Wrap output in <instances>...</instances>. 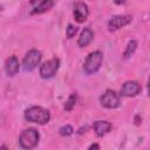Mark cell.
Masks as SVG:
<instances>
[{"label": "cell", "mask_w": 150, "mask_h": 150, "mask_svg": "<svg viewBox=\"0 0 150 150\" xmlns=\"http://www.w3.org/2000/svg\"><path fill=\"white\" fill-rule=\"evenodd\" d=\"M76 33H77V27L74 26V25H71V23L68 25L67 30H66V35H67V38H68V39H71V38L75 36Z\"/></svg>", "instance_id": "17"}, {"label": "cell", "mask_w": 150, "mask_h": 150, "mask_svg": "<svg viewBox=\"0 0 150 150\" xmlns=\"http://www.w3.org/2000/svg\"><path fill=\"white\" fill-rule=\"evenodd\" d=\"M100 103L102 107H104L107 109H115L120 105L121 98L116 91L108 89L100 96Z\"/></svg>", "instance_id": "6"}, {"label": "cell", "mask_w": 150, "mask_h": 150, "mask_svg": "<svg viewBox=\"0 0 150 150\" xmlns=\"http://www.w3.org/2000/svg\"><path fill=\"white\" fill-rule=\"evenodd\" d=\"M40 139V135L36 129L28 128L21 131L19 136V144L22 149H33L38 145Z\"/></svg>", "instance_id": "3"}, {"label": "cell", "mask_w": 150, "mask_h": 150, "mask_svg": "<svg viewBox=\"0 0 150 150\" xmlns=\"http://www.w3.org/2000/svg\"><path fill=\"white\" fill-rule=\"evenodd\" d=\"M114 1H115V4H117V5H122V4L125 2V0H114Z\"/></svg>", "instance_id": "19"}, {"label": "cell", "mask_w": 150, "mask_h": 150, "mask_svg": "<svg viewBox=\"0 0 150 150\" xmlns=\"http://www.w3.org/2000/svg\"><path fill=\"white\" fill-rule=\"evenodd\" d=\"M76 101H77V95L76 94H71L68 97V100L66 101V103H64V110H67V111L73 110V108L76 104Z\"/></svg>", "instance_id": "15"}, {"label": "cell", "mask_w": 150, "mask_h": 150, "mask_svg": "<svg viewBox=\"0 0 150 150\" xmlns=\"http://www.w3.org/2000/svg\"><path fill=\"white\" fill-rule=\"evenodd\" d=\"M131 21H132V16L131 15H114L108 21V28H109L110 32L118 30L122 27L128 26Z\"/></svg>", "instance_id": "7"}, {"label": "cell", "mask_w": 150, "mask_h": 150, "mask_svg": "<svg viewBox=\"0 0 150 150\" xmlns=\"http://www.w3.org/2000/svg\"><path fill=\"white\" fill-rule=\"evenodd\" d=\"M73 132H74V129H73V127L69 125V124L61 127L60 130H59V134H60L61 136H70Z\"/></svg>", "instance_id": "16"}, {"label": "cell", "mask_w": 150, "mask_h": 150, "mask_svg": "<svg viewBox=\"0 0 150 150\" xmlns=\"http://www.w3.org/2000/svg\"><path fill=\"white\" fill-rule=\"evenodd\" d=\"M38 0H30V4H35Z\"/></svg>", "instance_id": "20"}, {"label": "cell", "mask_w": 150, "mask_h": 150, "mask_svg": "<svg viewBox=\"0 0 150 150\" xmlns=\"http://www.w3.org/2000/svg\"><path fill=\"white\" fill-rule=\"evenodd\" d=\"M1 9H2V6H1V5H0V12H1Z\"/></svg>", "instance_id": "21"}, {"label": "cell", "mask_w": 150, "mask_h": 150, "mask_svg": "<svg viewBox=\"0 0 150 150\" xmlns=\"http://www.w3.org/2000/svg\"><path fill=\"white\" fill-rule=\"evenodd\" d=\"M25 118L28 122H33V123H38V124H47L50 120V112L42 108V107H29L28 109L25 110Z\"/></svg>", "instance_id": "1"}, {"label": "cell", "mask_w": 150, "mask_h": 150, "mask_svg": "<svg viewBox=\"0 0 150 150\" xmlns=\"http://www.w3.org/2000/svg\"><path fill=\"white\" fill-rule=\"evenodd\" d=\"M102 62H103V54H102V52L94 50V52L89 53L88 56L86 57L84 63H83V70H84V73L88 74V75L95 74L101 68Z\"/></svg>", "instance_id": "2"}, {"label": "cell", "mask_w": 150, "mask_h": 150, "mask_svg": "<svg viewBox=\"0 0 150 150\" xmlns=\"http://www.w3.org/2000/svg\"><path fill=\"white\" fill-rule=\"evenodd\" d=\"M93 129H94L96 136L103 137L104 135H107L112 129V124L108 121H96L93 124Z\"/></svg>", "instance_id": "11"}, {"label": "cell", "mask_w": 150, "mask_h": 150, "mask_svg": "<svg viewBox=\"0 0 150 150\" xmlns=\"http://www.w3.org/2000/svg\"><path fill=\"white\" fill-rule=\"evenodd\" d=\"M19 69H20V63H19V60L15 55H12L9 56L6 62H5V71L8 76H14L19 73Z\"/></svg>", "instance_id": "10"}, {"label": "cell", "mask_w": 150, "mask_h": 150, "mask_svg": "<svg viewBox=\"0 0 150 150\" xmlns=\"http://www.w3.org/2000/svg\"><path fill=\"white\" fill-rule=\"evenodd\" d=\"M54 6V0H41L32 11V14H42Z\"/></svg>", "instance_id": "13"}, {"label": "cell", "mask_w": 150, "mask_h": 150, "mask_svg": "<svg viewBox=\"0 0 150 150\" xmlns=\"http://www.w3.org/2000/svg\"><path fill=\"white\" fill-rule=\"evenodd\" d=\"M59 67H60V60L57 57H53L50 60H48L47 62H45L41 67H40V76L45 80H48V79H52L55 76V74L57 73L59 70Z\"/></svg>", "instance_id": "5"}, {"label": "cell", "mask_w": 150, "mask_h": 150, "mask_svg": "<svg viewBox=\"0 0 150 150\" xmlns=\"http://www.w3.org/2000/svg\"><path fill=\"white\" fill-rule=\"evenodd\" d=\"M142 90L141 84L137 81H127L122 84V88L120 90V95L124 97H134L138 95Z\"/></svg>", "instance_id": "8"}, {"label": "cell", "mask_w": 150, "mask_h": 150, "mask_svg": "<svg viewBox=\"0 0 150 150\" xmlns=\"http://www.w3.org/2000/svg\"><path fill=\"white\" fill-rule=\"evenodd\" d=\"M73 15H74V19H75L76 22H79V23L84 22L88 19V15H89L88 6L84 2H76L75 6H74Z\"/></svg>", "instance_id": "9"}, {"label": "cell", "mask_w": 150, "mask_h": 150, "mask_svg": "<svg viewBox=\"0 0 150 150\" xmlns=\"http://www.w3.org/2000/svg\"><path fill=\"white\" fill-rule=\"evenodd\" d=\"M89 149H100V145L98 144H91L89 146Z\"/></svg>", "instance_id": "18"}, {"label": "cell", "mask_w": 150, "mask_h": 150, "mask_svg": "<svg viewBox=\"0 0 150 150\" xmlns=\"http://www.w3.org/2000/svg\"><path fill=\"white\" fill-rule=\"evenodd\" d=\"M42 59V54L38 49H30L29 52L26 53L23 61H22V68L25 71H32L34 70L38 66H40Z\"/></svg>", "instance_id": "4"}, {"label": "cell", "mask_w": 150, "mask_h": 150, "mask_svg": "<svg viewBox=\"0 0 150 150\" xmlns=\"http://www.w3.org/2000/svg\"><path fill=\"white\" fill-rule=\"evenodd\" d=\"M136 48H137V41H136V40H130V41L128 42V45H127V48H125L124 53H123L124 59H129V57L135 53Z\"/></svg>", "instance_id": "14"}, {"label": "cell", "mask_w": 150, "mask_h": 150, "mask_svg": "<svg viewBox=\"0 0 150 150\" xmlns=\"http://www.w3.org/2000/svg\"><path fill=\"white\" fill-rule=\"evenodd\" d=\"M93 40H94V32H93L89 27H87V28H84V29L81 32V34H80V36H79L77 46H79L80 48L87 47L88 45L91 43Z\"/></svg>", "instance_id": "12"}]
</instances>
